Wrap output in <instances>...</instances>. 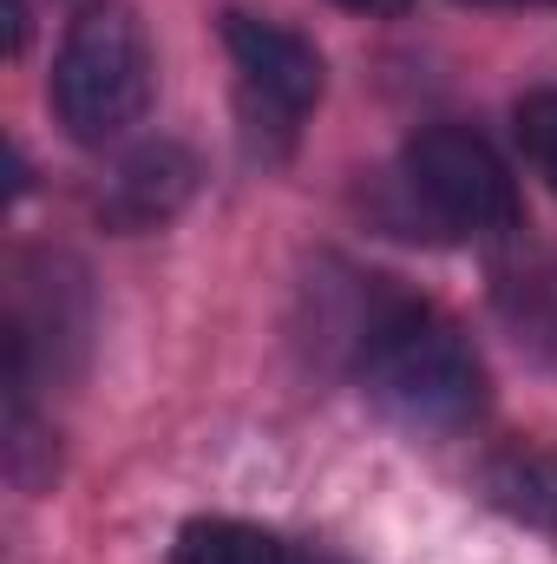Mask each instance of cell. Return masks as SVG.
Returning <instances> with one entry per match:
<instances>
[{
  "mask_svg": "<svg viewBox=\"0 0 557 564\" xmlns=\"http://www.w3.org/2000/svg\"><path fill=\"white\" fill-rule=\"evenodd\" d=\"M368 394L414 433H459L485 408V368L472 341L426 302H381L361 328Z\"/></svg>",
  "mask_w": 557,
  "mask_h": 564,
  "instance_id": "1",
  "label": "cell"
},
{
  "mask_svg": "<svg viewBox=\"0 0 557 564\" xmlns=\"http://www.w3.org/2000/svg\"><path fill=\"white\" fill-rule=\"evenodd\" d=\"M53 106L59 126L79 144H106L132 132L151 106V46L132 7H86L66 26L59 66H53Z\"/></svg>",
  "mask_w": 557,
  "mask_h": 564,
  "instance_id": "2",
  "label": "cell"
},
{
  "mask_svg": "<svg viewBox=\"0 0 557 564\" xmlns=\"http://www.w3.org/2000/svg\"><path fill=\"white\" fill-rule=\"evenodd\" d=\"M401 191L439 237H479L499 243L518 230V184L505 158L466 126H426L401 151Z\"/></svg>",
  "mask_w": 557,
  "mask_h": 564,
  "instance_id": "3",
  "label": "cell"
},
{
  "mask_svg": "<svg viewBox=\"0 0 557 564\" xmlns=\"http://www.w3.org/2000/svg\"><path fill=\"white\" fill-rule=\"evenodd\" d=\"M223 40H230V59H237V86H243V106L256 126H276L282 139L308 119V106L321 99V53L288 33L276 20H256V13H230L223 20Z\"/></svg>",
  "mask_w": 557,
  "mask_h": 564,
  "instance_id": "4",
  "label": "cell"
},
{
  "mask_svg": "<svg viewBox=\"0 0 557 564\" xmlns=\"http://www.w3.org/2000/svg\"><path fill=\"white\" fill-rule=\"evenodd\" d=\"M492 302H499L512 341L557 368V257L551 250H512L492 270Z\"/></svg>",
  "mask_w": 557,
  "mask_h": 564,
  "instance_id": "5",
  "label": "cell"
},
{
  "mask_svg": "<svg viewBox=\"0 0 557 564\" xmlns=\"http://www.w3.org/2000/svg\"><path fill=\"white\" fill-rule=\"evenodd\" d=\"M190 184H197V164H190L184 144H144L139 158H125V171L112 177V197L99 210L119 230H151L190 197Z\"/></svg>",
  "mask_w": 557,
  "mask_h": 564,
  "instance_id": "6",
  "label": "cell"
},
{
  "mask_svg": "<svg viewBox=\"0 0 557 564\" xmlns=\"http://www.w3.org/2000/svg\"><path fill=\"white\" fill-rule=\"evenodd\" d=\"M177 564H348L321 545H295L282 532L243 525V519H197L177 539Z\"/></svg>",
  "mask_w": 557,
  "mask_h": 564,
  "instance_id": "7",
  "label": "cell"
},
{
  "mask_svg": "<svg viewBox=\"0 0 557 564\" xmlns=\"http://www.w3.org/2000/svg\"><path fill=\"white\" fill-rule=\"evenodd\" d=\"M485 492L499 512H512L518 525L557 539V459L551 453H532V446H512L485 466Z\"/></svg>",
  "mask_w": 557,
  "mask_h": 564,
  "instance_id": "8",
  "label": "cell"
},
{
  "mask_svg": "<svg viewBox=\"0 0 557 564\" xmlns=\"http://www.w3.org/2000/svg\"><path fill=\"white\" fill-rule=\"evenodd\" d=\"M518 144H525L532 171L557 191V86H538L518 99Z\"/></svg>",
  "mask_w": 557,
  "mask_h": 564,
  "instance_id": "9",
  "label": "cell"
},
{
  "mask_svg": "<svg viewBox=\"0 0 557 564\" xmlns=\"http://www.w3.org/2000/svg\"><path fill=\"white\" fill-rule=\"evenodd\" d=\"M335 7H348V13H401L407 0H335Z\"/></svg>",
  "mask_w": 557,
  "mask_h": 564,
  "instance_id": "10",
  "label": "cell"
},
{
  "mask_svg": "<svg viewBox=\"0 0 557 564\" xmlns=\"http://www.w3.org/2000/svg\"><path fill=\"white\" fill-rule=\"evenodd\" d=\"M479 7H545V0H479Z\"/></svg>",
  "mask_w": 557,
  "mask_h": 564,
  "instance_id": "11",
  "label": "cell"
}]
</instances>
